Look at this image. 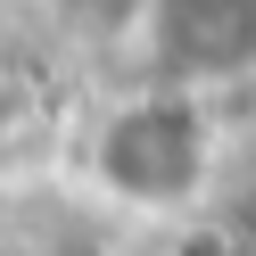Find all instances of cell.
<instances>
[{"label":"cell","instance_id":"6da1fadb","mask_svg":"<svg viewBox=\"0 0 256 256\" xmlns=\"http://www.w3.org/2000/svg\"><path fill=\"white\" fill-rule=\"evenodd\" d=\"M240 149L223 132L215 91L190 83H140L108 91L100 108L74 116V149H66V182L83 190L91 206L124 223H190L223 198Z\"/></svg>","mask_w":256,"mask_h":256},{"label":"cell","instance_id":"7a4b0ae2","mask_svg":"<svg viewBox=\"0 0 256 256\" xmlns=\"http://www.w3.org/2000/svg\"><path fill=\"white\" fill-rule=\"evenodd\" d=\"M140 50L157 83L215 91L256 66V0H140Z\"/></svg>","mask_w":256,"mask_h":256},{"label":"cell","instance_id":"3957f363","mask_svg":"<svg viewBox=\"0 0 256 256\" xmlns=\"http://www.w3.org/2000/svg\"><path fill=\"white\" fill-rule=\"evenodd\" d=\"M74 116L50 83H34L25 66H0V182H34V174L66 166Z\"/></svg>","mask_w":256,"mask_h":256},{"label":"cell","instance_id":"277c9868","mask_svg":"<svg viewBox=\"0 0 256 256\" xmlns=\"http://www.w3.org/2000/svg\"><path fill=\"white\" fill-rule=\"evenodd\" d=\"M0 256H74V248H50V240H0Z\"/></svg>","mask_w":256,"mask_h":256},{"label":"cell","instance_id":"5b68a950","mask_svg":"<svg viewBox=\"0 0 256 256\" xmlns=\"http://www.w3.org/2000/svg\"><path fill=\"white\" fill-rule=\"evenodd\" d=\"M248 256H256V248H248Z\"/></svg>","mask_w":256,"mask_h":256}]
</instances>
